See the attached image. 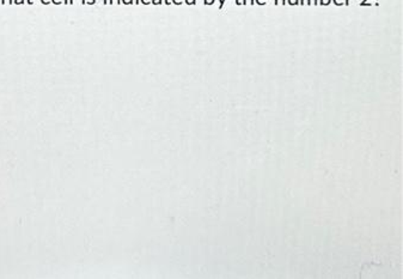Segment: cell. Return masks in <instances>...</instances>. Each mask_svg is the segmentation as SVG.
I'll return each instance as SVG.
<instances>
[]
</instances>
